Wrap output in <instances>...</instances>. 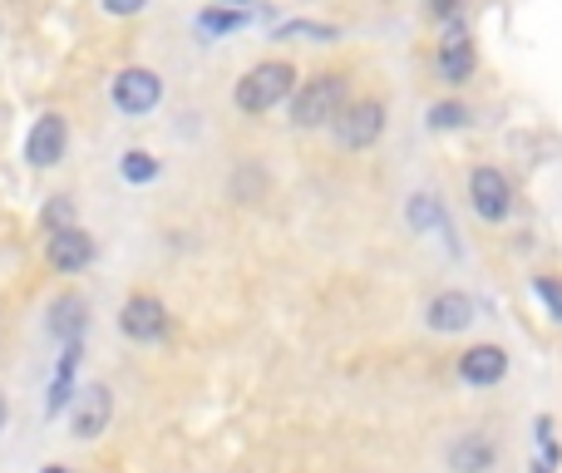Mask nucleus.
<instances>
[{
	"instance_id": "nucleus-17",
	"label": "nucleus",
	"mask_w": 562,
	"mask_h": 473,
	"mask_svg": "<svg viewBox=\"0 0 562 473\" xmlns=\"http://www.w3.org/2000/svg\"><path fill=\"white\" fill-rule=\"evenodd\" d=\"M429 128H439V134H449V128H469V109L454 104V99H445V104L429 109Z\"/></svg>"
},
{
	"instance_id": "nucleus-18",
	"label": "nucleus",
	"mask_w": 562,
	"mask_h": 473,
	"mask_svg": "<svg viewBox=\"0 0 562 473\" xmlns=\"http://www.w3.org/2000/svg\"><path fill=\"white\" fill-rule=\"evenodd\" d=\"M75 227V203L69 198H49V207H45V233L55 237V233H69Z\"/></svg>"
},
{
	"instance_id": "nucleus-3",
	"label": "nucleus",
	"mask_w": 562,
	"mask_h": 473,
	"mask_svg": "<svg viewBox=\"0 0 562 473\" xmlns=\"http://www.w3.org/2000/svg\"><path fill=\"white\" fill-rule=\"evenodd\" d=\"M469 207H474L484 223H494V227L514 217V183L504 178V168L484 164V168L469 173Z\"/></svg>"
},
{
	"instance_id": "nucleus-21",
	"label": "nucleus",
	"mask_w": 562,
	"mask_h": 473,
	"mask_svg": "<svg viewBox=\"0 0 562 473\" xmlns=\"http://www.w3.org/2000/svg\"><path fill=\"white\" fill-rule=\"evenodd\" d=\"M243 10H203V30L207 35H223V30H237L243 25Z\"/></svg>"
},
{
	"instance_id": "nucleus-7",
	"label": "nucleus",
	"mask_w": 562,
	"mask_h": 473,
	"mask_svg": "<svg viewBox=\"0 0 562 473\" xmlns=\"http://www.w3.org/2000/svg\"><path fill=\"white\" fill-rule=\"evenodd\" d=\"M119 330L138 346H154V340L168 336V306L158 296H128L124 311H119Z\"/></svg>"
},
{
	"instance_id": "nucleus-23",
	"label": "nucleus",
	"mask_w": 562,
	"mask_h": 473,
	"mask_svg": "<svg viewBox=\"0 0 562 473\" xmlns=\"http://www.w3.org/2000/svg\"><path fill=\"white\" fill-rule=\"evenodd\" d=\"M104 5V15H119V20H128V15H138V10L148 5V0H99Z\"/></svg>"
},
{
	"instance_id": "nucleus-2",
	"label": "nucleus",
	"mask_w": 562,
	"mask_h": 473,
	"mask_svg": "<svg viewBox=\"0 0 562 473\" xmlns=\"http://www.w3.org/2000/svg\"><path fill=\"white\" fill-rule=\"evenodd\" d=\"M346 104V75H316L301 85V94L291 99V124L296 128H326L340 119Z\"/></svg>"
},
{
	"instance_id": "nucleus-15",
	"label": "nucleus",
	"mask_w": 562,
	"mask_h": 473,
	"mask_svg": "<svg viewBox=\"0 0 562 473\" xmlns=\"http://www.w3.org/2000/svg\"><path fill=\"white\" fill-rule=\"evenodd\" d=\"M533 296L548 306V316L562 326V277H548V271H538L533 277Z\"/></svg>"
},
{
	"instance_id": "nucleus-26",
	"label": "nucleus",
	"mask_w": 562,
	"mask_h": 473,
	"mask_svg": "<svg viewBox=\"0 0 562 473\" xmlns=\"http://www.w3.org/2000/svg\"><path fill=\"white\" fill-rule=\"evenodd\" d=\"M533 473H553V464H538V469H533Z\"/></svg>"
},
{
	"instance_id": "nucleus-16",
	"label": "nucleus",
	"mask_w": 562,
	"mask_h": 473,
	"mask_svg": "<svg viewBox=\"0 0 562 473\" xmlns=\"http://www.w3.org/2000/svg\"><path fill=\"white\" fill-rule=\"evenodd\" d=\"M124 178H128V183H154V178H158V158L144 154V148H128V154H124Z\"/></svg>"
},
{
	"instance_id": "nucleus-1",
	"label": "nucleus",
	"mask_w": 562,
	"mask_h": 473,
	"mask_svg": "<svg viewBox=\"0 0 562 473\" xmlns=\"http://www.w3.org/2000/svg\"><path fill=\"white\" fill-rule=\"evenodd\" d=\"M291 89H296V69L286 59H267V65H252L237 79V109L243 114H267L281 99H291Z\"/></svg>"
},
{
	"instance_id": "nucleus-5",
	"label": "nucleus",
	"mask_w": 562,
	"mask_h": 473,
	"mask_svg": "<svg viewBox=\"0 0 562 473\" xmlns=\"http://www.w3.org/2000/svg\"><path fill=\"white\" fill-rule=\"evenodd\" d=\"M158 99H164V79L154 75V69L134 65V69H119L114 75V104L119 114H154Z\"/></svg>"
},
{
	"instance_id": "nucleus-6",
	"label": "nucleus",
	"mask_w": 562,
	"mask_h": 473,
	"mask_svg": "<svg viewBox=\"0 0 562 473\" xmlns=\"http://www.w3.org/2000/svg\"><path fill=\"white\" fill-rule=\"evenodd\" d=\"M385 104L380 99H360V104H350L346 114L336 119V144L340 148H370L380 134H385Z\"/></svg>"
},
{
	"instance_id": "nucleus-12",
	"label": "nucleus",
	"mask_w": 562,
	"mask_h": 473,
	"mask_svg": "<svg viewBox=\"0 0 562 473\" xmlns=\"http://www.w3.org/2000/svg\"><path fill=\"white\" fill-rule=\"evenodd\" d=\"M114 419V399H109L104 385H89L85 395H75V409H69V429L75 439H99Z\"/></svg>"
},
{
	"instance_id": "nucleus-8",
	"label": "nucleus",
	"mask_w": 562,
	"mask_h": 473,
	"mask_svg": "<svg viewBox=\"0 0 562 473\" xmlns=\"http://www.w3.org/2000/svg\"><path fill=\"white\" fill-rule=\"evenodd\" d=\"M479 316L474 296H464V291H439L435 301L425 306V326L435 330V336H459V330H469Z\"/></svg>"
},
{
	"instance_id": "nucleus-14",
	"label": "nucleus",
	"mask_w": 562,
	"mask_h": 473,
	"mask_svg": "<svg viewBox=\"0 0 562 473\" xmlns=\"http://www.w3.org/2000/svg\"><path fill=\"white\" fill-rule=\"evenodd\" d=\"M405 223L415 227V233H445L449 237V213H445V203H439L435 193H415V198H409Z\"/></svg>"
},
{
	"instance_id": "nucleus-25",
	"label": "nucleus",
	"mask_w": 562,
	"mask_h": 473,
	"mask_svg": "<svg viewBox=\"0 0 562 473\" xmlns=\"http://www.w3.org/2000/svg\"><path fill=\"white\" fill-rule=\"evenodd\" d=\"M223 5H233V10H243V5H247V0H223Z\"/></svg>"
},
{
	"instance_id": "nucleus-19",
	"label": "nucleus",
	"mask_w": 562,
	"mask_h": 473,
	"mask_svg": "<svg viewBox=\"0 0 562 473\" xmlns=\"http://www.w3.org/2000/svg\"><path fill=\"white\" fill-rule=\"evenodd\" d=\"M281 40H336V30L330 25H311V20H291V25L277 30Z\"/></svg>"
},
{
	"instance_id": "nucleus-24",
	"label": "nucleus",
	"mask_w": 562,
	"mask_h": 473,
	"mask_svg": "<svg viewBox=\"0 0 562 473\" xmlns=\"http://www.w3.org/2000/svg\"><path fill=\"white\" fill-rule=\"evenodd\" d=\"M0 429H5V395H0Z\"/></svg>"
},
{
	"instance_id": "nucleus-20",
	"label": "nucleus",
	"mask_w": 562,
	"mask_h": 473,
	"mask_svg": "<svg viewBox=\"0 0 562 473\" xmlns=\"http://www.w3.org/2000/svg\"><path fill=\"white\" fill-rule=\"evenodd\" d=\"M79 326H85V301H75V296L59 301L55 306V330L65 336V330H79Z\"/></svg>"
},
{
	"instance_id": "nucleus-11",
	"label": "nucleus",
	"mask_w": 562,
	"mask_h": 473,
	"mask_svg": "<svg viewBox=\"0 0 562 473\" xmlns=\"http://www.w3.org/2000/svg\"><path fill=\"white\" fill-rule=\"evenodd\" d=\"M45 261L59 271V277H79V271L94 261V237L85 227H69V233H55L45 241Z\"/></svg>"
},
{
	"instance_id": "nucleus-10",
	"label": "nucleus",
	"mask_w": 562,
	"mask_h": 473,
	"mask_svg": "<svg viewBox=\"0 0 562 473\" xmlns=\"http://www.w3.org/2000/svg\"><path fill=\"white\" fill-rule=\"evenodd\" d=\"M508 375V350L494 346V340H484V346H469L464 356H459V380L474 390H488L498 385V380Z\"/></svg>"
},
{
	"instance_id": "nucleus-22",
	"label": "nucleus",
	"mask_w": 562,
	"mask_h": 473,
	"mask_svg": "<svg viewBox=\"0 0 562 473\" xmlns=\"http://www.w3.org/2000/svg\"><path fill=\"white\" fill-rule=\"evenodd\" d=\"M425 5L439 25H459V20H464V0H425Z\"/></svg>"
},
{
	"instance_id": "nucleus-4",
	"label": "nucleus",
	"mask_w": 562,
	"mask_h": 473,
	"mask_svg": "<svg viewBox=\"0 0 562 473\" xmlns=\"http://www.w3.org/2000/svg\"><path fill=\"white\" fill-rule=\"evenodd\" d=\"M435 65H439V79H445L449 89H459V85H469V79H474V69H479V49H474V35H469L464 20H459V25H445V35H439V55H435Z\"/></svg>"
},
{
	"instance_id": "nucleus-9",
	"label": "nucleus",
	"mask_w": 562,
	"mask_h": 473,
	"mask_svg": "<svg viewBox=\"0 0 562 473\" xmlns=\"http://www.w3.org/2000/svg\"><path fill=\"white\" fill-rule=\"evenodd\" d=\"M65 144H69V128L59 114H40L35 128H30L25 138V164L30 168H55L59 158H65Z\"/></svg>"
},
{
	"instance_id": "nucleus-13",
	"label": "nucleus",
	"mask_w": 562,
	"mask_h": 473,
	"mask_svg": "<svg viewBox=\"0 0 562 473\" xmlns=\"http://www.w3.org/2000/svg\"><path fill=\"white\" fill-rule=\"evenodd\" d=\"M498 464V444L488 435H464L449 449V469L454 473H494Z\"/></svg>"
}]
</instances>
